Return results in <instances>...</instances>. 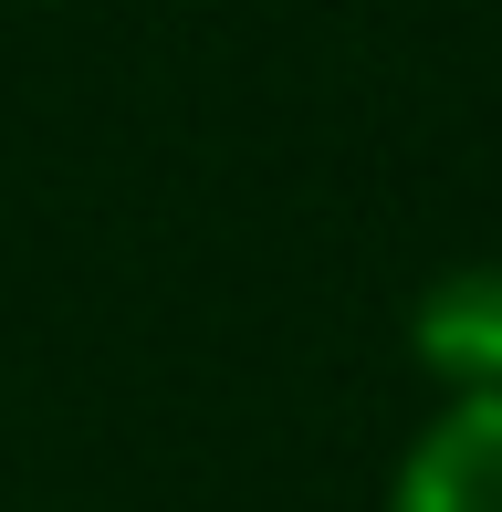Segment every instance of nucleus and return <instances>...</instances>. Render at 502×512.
<instances>
[{
  "mask_svg": "<svg viewBox=\"0 0 502 512\" xmlns=\"http://www.w3.org/2000/svg\"><path fill=\"white\" fill-rule=\"evenodd\" d=\"M377 512H502V387L429 408L408 429Z\"/></svg>",
  "mask_w": 502,
  "mask_h": 512,
  "instance_id": "nucleus-1",
  "label": "nucleus"
},
{
  "mask_svg": "<svg viewBox=\"0 0 502 512\" xmlns=\"http://www.w3.org/2000/svg\"><path fill=\"white\" fill-rule=\"evenodd\" d=\"M408 366L440 398L502 387V262H450L408 293Z\"/></svg>",
  "mask_w": 502,
  "mask_h": 512,
  "instance_id": "nucleus-2",
  "label": "nucleus"
}]
</instances>
